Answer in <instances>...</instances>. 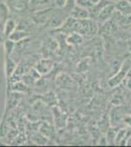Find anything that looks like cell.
Returning <instances> with one entry per match:
<instances>
[{"label":"cell","mask_w":131,"mask_h":147,"mask_svg":"<svg viewBox=\"0 0 131 147\" xmlns=\"http://www.w3.org/2000/svg\"><path fill=\"white\" fill-rule=\"evenodd\" d=\"M77 32L81 34L83 37H91L97 32V26L89 19L78 20Z\"/></svg>","instance_id":"obj_1"},{"label":"cell","mask_w":131,"mask_h":147,"mask_svg":"<svg viewBox=\"0 0 131 147\" xmlns=\"http://www.w3.org/2000/svg\"><path fill=\"white\" fill-rule=\"evenodd\" d=\"M131 69V65L129 61H125L124 63L121 65V67L120 68V70L116 72V74L111 77L108 80V84L111 87H116L118 86L121 82H124L127 73L129 72V70Z\"/></svg>","instance_id":"obj_2"},{"label":"cell","mask_w":131,"mask_h":147,"mask_svg":"<svg viewBox=\"0 0 131 147\" xmlns=\"http://www.w3.org/2000/svg\"><path fill=\"white\" fill-rule=\"evenodd\" d=\"M116 11V7L115 4L112 3V2H109L106 5H104L102 7V9L99 11L98 15H97V18H98V21L100 23H106L113 17L114 13Z\"/></svg>","instance_id":"obj_3"},{"label":"cell","mask_w":131,"mask_h":147,"mask_svg":"<svg viewBox=\"0 0 131 147\" xmlns=\"http://www.w3.org/2000/svg\"><path fill=\"white\" fill-rule=\"evenodd\" d=\"M53 67H54L53 61L50 60L48 58L40 59L39 61H37L34 66V68L38 71L40 75H46V74H48L49 72H51Z\"/></svg>","instance_id":"obj_4"},{"label":"cell","mask_w":131,"mask_h":147,"mask_svg":"<svg viewBox=\"0 0 131 147\" xmlns=\"http://www.w3.org/2000/svg\"><path fill=\"white\" fill-rule=\"evenodd\" d=\"M71 17L77 19V20H86L90 18L89 9L84 8V7H80L78 5H75L73 9L70 12Z\"/></svg>","instance_id":"obj_5"},{"label":"cell","mask_w":131,"mask_h":147,"mask_svg":"<svg viewBox=\"0 0 131 147\" xmlns=\"http://www.w3.org/2000/svg\"><path fill=\"white\" fill-rule=\"evenodd\" d=\"M116 10L124 17L131 16V4L127 0H118L115 4Z\"/></svg>","instance_id":"obj_6"},{"label":"cell","mask_w":131,"mask_h":147,"mask_svg":"<svg viewBox=\"0 0 131 147\" xmlns=\"http://www.w3.org/2000/svg\"><path fill=\"white\" fill-rule=\"evenodd\" d=\"M56 82L57 84L60 87H62V88H71L75 84L73 80L69 75H67V74H61V75H59Z\"/></svg>","instance_id":"obj_7"},{"label":"cell","mask_w":131,"mask_h":147,"mask_svg":"<svg viewBox=\"0 0 131 147\" xmlns=\"http://www.w3.org/2000/svg\"><path fill=\"white\" fill-rule=\"evenodd\" d=\"M17 67H18V65H17L16 61L11 56H5V66H4V69H5L7 79H10L13 76Z\"/></svg>","instance_id":"obj_8"},{"label":"cell","mask_w":131,"mask_h":147,"mask_svg":"<svg viewBox=\"0 0 131 147\" xmlns=\"http://www.w3.org/2000/svg\"><path fill=\"white\" fill-rule=\"evenodd\" d=\"M30 8L32 11L37 12L44 9H47V7L51 4V0H30Z\"/></svg>","instance_id":"obj_9"},{"label":"cell","mask_w":131,"mask_h":147,"mask_svg":"<svg viewBox=\"0 0 131 147\" xmlns=\"http://www.w3.org/2000/svg\"><path fill=\"white\" fill-rule=\"evenodd\" d=\"M28 37V34L26 32V30H20V28H17V30H15L13 32H12L8 38L13 40V41L16 42V43H18V42L24 41V40L27 39Z\"/></svg>","instance_id":"obj_10"},{"label":"cell","mask_w":131,"mask_h":147,"mask_svg":"<svg viewBox=\"0 0 131 147\" xmlns=\"http://www.w3.org/2000/svg\"><path fill=\"white\" fill-rule=\"evenodd\" d=\"M15 30H17V24L13 19H7V21L5 22L4 25V37L8 38L10 36V34L14 32Z\"/></svg>","instance_id":"obj_11"},{"label":"cell","mask_w":131,"mask_h":147,"mask_svg":"<svg viewBox=\"0 0 131 147\" xmlns=\"http://www.w3.org/2000/svg\"><path fill=\"white\" fill-rule=\"evenodd\" d=\"M82 41H83V36L77 32H71L69 34V36L67 37V42L69 44H71V45H78V44L82 43Z\"/></svg>","instance_id":"obj_12"},{"label":"cell","mask_w":131,"mask_h":147,"mask_svg":"<svg viewBox=\"0 0 131 147\" xmlns=\"http://www.w3.org/2000/svg\"><path fill=\"white\" fill-rule=\"evenodd\" d=\"M16 42H14L13 40L10 38H6L3 42V47H4V52H5V56H11L12 53L14 52L16 48Z\"/></svg>","instance_id":"obj_13"},{"label":"cell","mask_w":131,"mask_h":147,"mask_svg":"<svg viewBox=\"0 0 131 147\" xmlns=\"http://www.w3.org/2000/svg\"><path fill=\"white\" fill-rule=\"evenodd\" d=\"M90 64H91V59L90 58L83 59V60H81L77 64V71H79V72H85V71H87L89 69Z\"/></svg>","instance_id":"obj_14"},{"label":"cell","mask_w":131,"mask_h":147,"mask_svg":"<svg viewBox=\"0 0 131 147\" xmlns=\"http://www.w3.org/2000/svg\"><path fill=\"white\" fill-rule=\"evenodd\" d=\"M116 132H118V129H116L115 127H110L108 132H107V141H108V144H112L115 143L116 140Z\"/></svg>","instance_id":"obj_15"},{"label":"cell","mask_w":131,"mask_h":147,"mask_svg":"<svg viewBox=\"0 0 131 147\" xmlns=\"http://www.w3.org/2000/svg\"><path fill=\"white\" fill-rule=\"evenodd\" d=\"M75 5H77V0H67L64 9H65L67 12H71Z\"/></svg>","instance_id":"obj_16"},{"label":"cell","mask_w":131,"mask_h":147,"mask_svg":"<svg viewBox=\"0 0 131 147\" xmlns=\"http://www.w3.org/2000/svg\"><path fill=\"white\" fill-rule=\"evenodd\" d=\"M66 2L67 0H53L54 5L58 7V8H64L66 5Z\"/></svg>","instance_id":"obj_17"},{"label":"cell","mask_w":131,"mask_h":147,"mask_svg":"<svg viewBox=\"0 0 131 147\" xmlns=\"http://www.w3.org/2000/svg\"><path fill=\"white\" fill-rule=\"evenodd\" d=\"M122 120H123V123H124L129 129H131V115H124Z\"/></svg>","instance_id":"obj_18"},{"label":"cell","mask_w":131,"mask_h":147,"mask_svg":"<svg viewBox=\"0 0 131 147\" xmlns=\"http://www.w3.org/2000/svg\"><path fill=\"white\" fill-rule=\"evenodd\" d=\"M125 82H126V86L127 88H129L131 90V69L129 70V72L127 73V76L125 78Z\"/></svg>","instance_id":"obj_19"},{"label":"cell","mask_w":131,"mask_h":147,"mask_svg":"<svg viewBox=\"0 0 131 147\" xmlns=\"http://www.w3.org/2000/svg\"><path fill=\"white\" fill-rule=\"evenodd\" d=\"M7 134V127L4 125H0V137L5 136Z\"/></svg>","instance_id":"obj_20"},{"label":"cell","mask_w":131,"mask_h":147,"mask_svg":"<svg viewBox=\"0 0 131 147\" xmlns=\"http://www.w3.org/2000/svg\"><path fill=\"white\" fill-rule=\"evenodd\" d=\"M90 2H91V4L92 5H94V4H97L98 2H100L101 0H89Z\"/></svg>","instance_id":"obj_21"},{"label":"cell","mask_w":131,"mask_h":147,"mask_svg":"<svg viewBox=\"0 0 131 147\" xmlns=\"http://www.w3.org/2000/svg\"><path fill=\"white\" fill-rule=\"evenodd\" d=\"M128 48H129V50L131 51V40L128 42Z\"/></svg>","instance_id":"obj_22"},{"label":"cell","mask_w":131,"mask_h":147,"mask_svg":"<svg viewBox=\"0 0 131 147\" xmlns=\"http://www.w3.org/2000/svg\"><path fill=\"white\" fill-rule=\"evenodd\" d=\"M110 1H111V2H115V3H116V2L118 1V0H110Z\"/></svg>","instance_id":"obj_23"},{"label":"cell","mask_w":131,"mask_h":147,"mask_svg":"<svg viewBox=\"0 0 131 147\" xmlns=\"http://www.w3.org/2000/svg\"><path fill=\"white\" fill-rule=\"evenodd\" d=\"M127 1H128V2H129V3L131 4V0H127Z\"/></svg>","instance_id":"obj_24"}]
</instances>
